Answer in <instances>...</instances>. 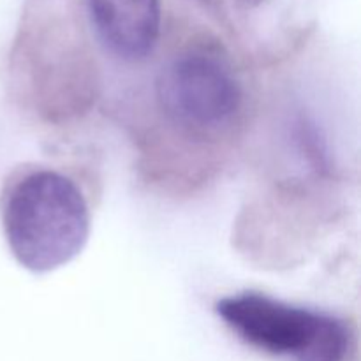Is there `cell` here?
Returning <instances> with one entry per match:
<instances>
[{
    "instance_id": "obj_1",
    "label": "cell",
    "mask_w": 361,
    "mask_h": 361,
    "mask_svg": "<svg viewBox=\"0 0 361 361\" xmlns=\"http://www.w3.org/2000/svg\"><path fill=\"white\" fill-rule=\"evenodd\" d=\"M0 221L11 254L32 274H49L76 259L92 228L80 187L46 168L23 171L6 183Z\"/></svg>"
},
{
    "instance_id": "obj_4",
    "label": "cell",
    "mask_w": 361,
    "mask_h": 361,
    "mask_svg": "<svg viewBox=\"0 0 361 361\" xmlns=\"http://www.w3.org/2000/svg\"><path fill=\"white\" fill-rule=\"evenodd\" d=\"M97 37L126 62L145 60L161 37V0H88Z\"/></svg>"
},
{
    "instance_id": "obj_3",
    "label": "cell",
    "mask_w": 361,
    "mask_h": 361,
    "mask_svg": "<svg viewBox=\"0 0 361 361\" xmlns=\"http://www.w3.org/2000/svg\"><path fill=\"white\" fill-rule=\"evenodd\" d=\"M215 312L240 341L275 358L349 361L351 356V328L334 314L257 291L226 296Z\"/></svg>"
},
{
    "instance_id": "obj_2",
    "label": "cell",
    "mask_w": 361,
    "mask_h": 361,
    "mask_svg": "<svg viewBox=\"0 0 361 361\" xmlns=\"http://www.w3.org/2000/svg\"><path fill=\"white\" fill-rule=\"evenodd\" d=\"M155 102L164 122L187 140H221L238 122L243 87L221 49L196 44L159 71Z\"/></svg>"
}]
</instances>
